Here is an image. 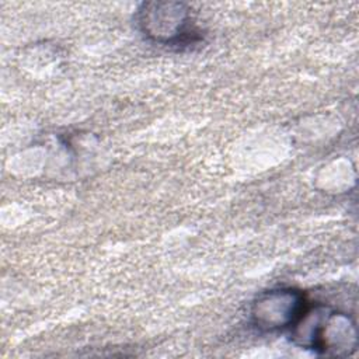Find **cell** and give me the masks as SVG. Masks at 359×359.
Segmentation results:
<instances>
[{
	"label": "cell",
	"mask_w": 359,
	"mask_h": 359,
	"mask_svg": "<svg viewBox=\"0 0 359 359\" xmlns=\"http://www.w3.org/2000/svg\"><path fill=\"white\" fill-rule=\"evenodd\" d=\"M289 332L296 345L320 355L348 356L356 349L355 323L328 306L307 303Z\"/></svg>",
	"instance_id": "cell-1"
},
{
	"label": "cell",
	"mask_w": 359,
	"mask_h": 359,
	"mask_svg": "<svg viewBox=\"0 0 359 359\" xmlns=\"http://www.w3.org/2000/svg\"><path fill=\"white\" fill-rule=\"evenodd\" d=\"M137 22L149 39L165 46L184 48L195 45L202 38L188 7L182 3H144L137 11Z\"/></svg>",
	"instance_id": "cell-2"
},
{
	"label": "cell",
	"mask_w": 359,
	"mask_h": 359,
	"mask_svg": "<svg viewBox=\"0 0 359 359\" xmlns=\"http://www.w3.org/2000/svg\"><path fill=\"white\" fill-rule=\"evenodd\" d=\"M307 306L304 294L293 287H278L261 293L251 306V321L264 332L290 330Z\"/></svg>",
	"instance_id": "cell-3"
}]
</instances>
